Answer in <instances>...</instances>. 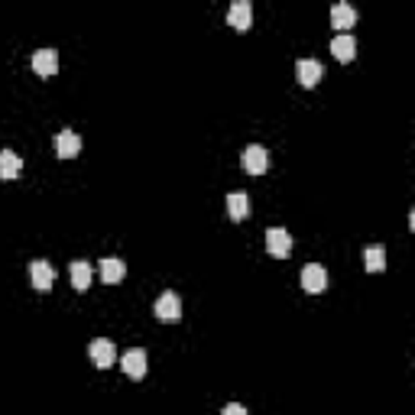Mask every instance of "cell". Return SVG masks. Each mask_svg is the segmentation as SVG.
<instances>
[{"instance_id": "6da1fadb", "label": "cell", "mask_w": 415, "mask_h": 415, "mask_svg": "<svg viewBox=\"0 0 415 415\" xmlns=\"http://www.w3.org/2000/svg\"><path fill=\"white\" fill-rule=\"evenodd\" d=\"M153 312L159 322H178V318H182V299H178L176 292H162L159 299H156Z\"/></svg>"}, {"instance_id": "7a4b0ae2", "label": "cell", "mask_w": 415, "mask_h": 415, "mask_svg": "<svg viewBox=\"0 0 415 415\" xmlns=\"http://www.w3.org/2000/svg\"><path fill=\"white\" fill-rule=\"evenodd\" d=\"M120 367H123V373H127V377L143 380V377H147V351H143V347H130V351L123 354Z\"/></svg>"}, {"instance_id": "3957f363", "label": "cell", "mask_w": 415, "mask_h": 415, "mask_svg": "<svg viewBox=\"0 0 415 415\" xmlns=\"http://www.w3.org/2000/svg\"><path fill=\"white\" fill-rule=\"evenodd\" d=\"M266 250L273 256H289L292 254V234L285 227H269L266 231Z\"/></svg>"}, {"instance_id": "277c9868", "label": "cell", "mask_w": 415, "mask_h": 415, "mask_svg": "<svg viewBox=\"0 0 415 415\" xmlns=\"http://www.w3.org/2000/svg\"><path fill=\"white\" fill-rule=\"evenodd\" d=\"M324 285H328V273H324V266H318V263H308L305 269H302V289L312 295L324 292Z\"/></svg>"}, {"instance_id": "5b68a950", "label": "cell", "mask_w": 415, "mask_h": 415, "mask_svg": "<svg viewBox=\"0 0 415 415\" xmlns=\"http://www.w3.org/2000/svg\"><path fill=\"white\" fill-rule=\"evenodd\" d=\"M244 169L250 172V176H263V172L269 169V153L260 147V143L244 149Z\"/></svg>"}, {"instance_id": "8992f818", "label": "cell", "mask_w": 415, "mask_h": 415, "mask_svg": "<svg viewBox=\"0 0 415 415\" xmlns=\"http://www.w3.org/2000/svg\"><path fill=\"white\" fill-rule=\"evenodd\" d=\"M88 354H91L94 367L108 370V367H114V360H117V347L110 344V341L98 338V341H91V347H88Z\"/></svg>"}, {"instance_id": "52a82bcc", "label": "cell", "mask_w": 415, "mask_h": 415, "mask_svg": "<svg viewBox=\"0 0 415 415\" xmlns=\"http://www.w3.org/2000/svg\"><path fill=\"white\" fill-rule=\"evenodd\" d=\"M227 23H231L237 33H246L250 23H254V7H250L246 0H237V4L227 10Z\"/></svg>"}, {"instance_id": "ba28073f", "label": "cell", "mask_w": 415, "mask_h": 415, "mask_svg": "<svg viewBox=\"0 0 415 415\" xmlns=\"http://www.w3.org/2000/svg\"><path fill=\"white\" fill-rule=\"evenodd\" d=\"M33 72L42 78H52L55 72H59V52H55V49H39V52L33 55Z\"/></svg>"}, {"instance_id": "9c48e42d", "label": "cell", "mask_w": 415, "mask_h": 415, "mask_svg": "<svg viewBox=\"0 0 415 415\" xmlns=\"http://www.w3.org/2000/svg\"><path fill=\"white\" fill-rule=\"evenodd\" d=\"M30 276H33V285H36L39 292H49V289H52V283H55V269H52V263L36 260L30 266Z\"/></svg>"}, {"instance_id": "30bf717a", "label": "cell", "mask_w": 415, "mask_h": 415, "mask_svg": "<svg viewBox=\"0 0 415 415\" xmlns=\"http://www.w3.org/2000/svg\"><path fill=\"white\" fill-rule=\"evenodd\" d=\"M295 75H299V81L305 88H315L318 81H322L324 69H322V62H315V59H299V65H295Z\"/></svg>"}, {"instance_id": "8fae6325", "label": "cell", "mask_w": 415, "mask_h": 415, "mask_svg": "<svg viewBox=\"0 0 415 415\" xmlns=\"http://www.w3.org/2000/svg\"><path fill=\"white\" fill-rule=\"evenodd\" d=\"M55 153H59V159H72V156L81 153V137H78L75 130H62L59 137H55Z\"/></svg>"}, {"instance_id": "7c38bea8", "label": "cell", "mask_w": 415, "mask_h": 415, "mask_svg": "<svg viewBox=\"0 0 415 415\" xmlns=\"http://www.w3.org/2000/svg\"><path fill=\"white\" fill-rule=\"evenodd\" d=\"M357 52V39L354 36H347V33H341V36L331 39V55L338 62H351Z\"/></svg>"}, {"instance_id": "4fadbf2b", "label": "cell", "mask_w": 415, "mask_h": 415, "mask_svg": "<svg viewBox=\"0 0 415 415\" xmlns=\"http://www.w3.org/2000/svg\"><path fill=\"white\" fill-rule=\"evenodd\" d=\"M331 23H334V30H351L357 23V10L351 4H334L331 7Z\"/></svg>"}, {"instance_id": "5bb4252c", "label": "cell", "mask_w": 415, "mask_h": 415, "mask_svg": "<svg viewBox=\"0 0 415 415\" xmlns=\"http://www.w3.org/2000/svg\"><path fill=\"white\" fill-rule=\"evenodd\" d=\"M123 276H127L123 260H117V256H104V260H101V279H104V283H120Z\"/></svg>"}, {"instance_id": "9a60e30c", "label": "cell", "mask_w": 415, "mask_h": 415, "mask_svg": "<svg viewBox=\"0 0 415 415\" xmlns=\"http://www.w3.org/2000/svg\"><path fill=\"white\" fill-rule=\"evenodd\" d=\"M23 169V159L13 149H0V178H16Z\"/></svg>"}, {"instance_id": "2e32d148", "label": "cell", "mask_w": 415, "mask_h": 415, "mask_svg": "<svg viewBox=\"0 0 415 415\" xmlns=\"http://www.w3.org/2000/svg\"><path fill=\"white\" fill-rule=\"evenodd\" d=\"M363 269H367V273H383L386 269V250L380 244L363 250Z\"/></svg>"}, {"instance_id": "e0dca14e", "label": "cell", "mask_w": 415, "mask_h": 415, "mask_svg": "<svg viewBox=\"0 0 415 415\" xmlns=\"http://www.w3.org/2000/svg\"><path fill=\"white\" fill-rule=\"evenodd\" d=\"M69 276H72V285H75L78 292H85L88 285H91V266L85 260H75L69 266Z\"/></svg>"}, {"instance_id": "ac0fdd59", "label": "cell", "mask_w": 415, "mask_h": 415, "mask_svg": "<svg viewBox=\"0 0 415 415\" xmlns=\"http://www.w3.org/2000/svg\"><path fill=\"white\" fill-rule=\"evenodd\" d=\"M227 215H231L234 221H244V217L250 215V198H246L244 192H231L227 195Z\"/></svg>"}, {"instance_id": "d6986e66", "label": "cell", "mask_w": 415, "mask_h": 415, "mask_svg": "<svg viewBox=\"0 0 415 415\" xmlns=\"http://www.w3.org/2000/svg\"><path fill=\"white\" fill-rule=\"evenodd\" d=\"M221 415H246V409L240 406V402H227V406L221 409Z\"/></svg>"}]
</instances>
